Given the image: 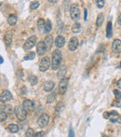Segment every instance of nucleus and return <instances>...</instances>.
Instances as JSON below:
<instances>
[{
  "label": "nucleus",
  "mask_w": 121,
  "mask_h": 137,
  "mask_svg": "<svg viewBox=\"0 0 121 137\" xmlns=\"http://www.w3.org/2000/svg\"><path fill=\"white\" fill-rule=\"evenodd\" d=\"M35 57H36V53L34 51H30L24 56V60L25 61H30V60H34Z\"/></svg>",
  "instance_id": "nucleus-24"
},
{
  "label": "nucleus",
  "mask_w": 121,
  "mask_h": 137,
  "mask_svg": "<svg viewBox=\"0 0 121 137\" xmlns=\"http://www.w3.org/2000/svg\"><path fill=\"white\" fill-rule=\"evenodd\" d=\"M36 41H37V38H36V35H31L30 38H28L25 41L24 45H23V49L25 51H29L36 44Z\"/></svg>",
  "instance_id": "nucleus-5"
},
{
  "label": "nucleus",
  "mask_w": 121,
  "mask_h": 137,
  "mask_svg": "<svg viewBox=\"0 0 121 137\" xmlns=\"http://www.w3.org/2000/svg\"><path fill=\"white\" fill-rule=\"evenodd\" d=\"M49 117L47 114H42L40 117L37 119V125L40 128H45L47 127V125L49 124Z\"/></svg>",
  "instance_id": "nucleus-7"
},
{
  "label": "nucleus",
  "mask_w": 121,
  "mask_h": 137,
  "mask_svg": "<svg viewBox=\"0 0 121 137\" xmlns=\"http://www.w3.org/2000/svg\"><path fill=\"white\" fill-rule=\"evenodd\" d=\"M7 113L5 112L4 109L1 107V112H0V120H1V122H4L5 120H7Z\"/></svg>",
  "instance_id": "nucleus-30"
},
{
  "label": "nucleus",
  "mask_w": 121,
  "mask_h": 137,
  "mask_svg": "<svg viewBox=\"0 0 121 137\" xmlns=\"http://www.w3.org/2000/svg\"><path fill=\"white\" fill-rule=\"evenodd\" d=\"M117 122H118L119 124H121V116H119L118 120H117Z\"/></svg>",
  "instance_id": "nucleus-41"
},
{
  "label": "nucleus",
  "mask_w": 121,
  "mask_h": 137,
  "mask_svg": "<svg viewBox=\"0 0 121 137\" xmlns=\"http://www.w3.org/2000/svg\"><path fill=\"white\" fill-rule=\"evenodd\" d=\"M115 105L117 106V107H120V106H121V99L120 100H117V101H116V104H115Z\"/></svg>",
  "instance_id": "nucleus-37"
},
{
  "label": "nucleus",
  "mask_w": 121,
  "mask_h": 137,
  "mask_svg": "<svg viewBox=\"0 0 121 137\" xmlns=\"http://www.w3.org/2000/svg\"><path fill=\"white\" fill-rule=\"evenodd\" d=\"M50 65H51V63H50L49 58L45 56V57H43L42 59H41L40 63H39V70H40L41 72H46V71L49 68Z\"/></svg>",
  "instance_id": "nucleus-4"
},
{
  "label": "nucleus",
  "mask_w": 121,
  "mask_h": 137,
  "mask_svg": "<svg viewBox=\"0 0 121 137\" xmlns=\"http://www.w3.org/2000/svg\"><path fill=\"white\" fill-rule=\"evenodd\" d=\"M103 137H108V136H106V135H103Z\"/></svg>",
  "instance_id": "nucleus-44"
},
{
  "label": "nucleus",
  "mask_w": 121,
  "mask_h": 137,
  "mask_svg": "<svg viewBox=\"0 0 121 137\" xmlns=\"http://www.w3.org/2000/svg\"><path fill=\"white\" fill-rule=\"evenodd\" d=\"M70 17L73 21H78L79 18H80V9H79L78 4H73L71 6V9H70Z\"/></svg>",
  "instance_id": "nucleus-2"
},
{
  "label": "nucleus",
  "mask_w": 121,
  "mask_h": 137,
  "mask_svg": "<svg viewBox=\"0 0 121 137\" xmlns=\"http://www.w3.org/2000/svg\"><path fill=\"white\" fill-rule=\"evenodd\" d=\"M80 30H81V25H80V23H78V22H76V23H75V24L73 25V27H72V32H73L74 34L79 33V32H80Z\"/></svg>",
  "instance_id": "nucleus-25"
},
{
  "label": "nucleus",
  "mask_w": 121,
  "mask_h": 137,
  "mask_svg": "<svg viewBox=\"0 0 121 137\" xmlns=\"http://www.w3.org/2000/svg\"><path fill=\"white\" fill-rule=\"evenodd\" d=\"M66 70H67V68H66L65 65H62V66L59 68L58 74H57V76H58L59 78H60V79L64 78L65 77L64 76H65V74H66Z\"/></svg>",
  "instance_id": "nucleus-17"
},
{
  "label": "nucleus",
  "mask_w": 121,
  "mask_h": 137,
  "mask_svg": "<svg viewBox=\"0 0 121 137\" xmlns=\"http://www.w3.org/2000/svg\"><path fill=\"white\" fill-rule=\"evenodd\" d=\"M78 38H76V36H73L71 39H70L69 43H68V49L69 51H75L76 49H77V47H78Z\"/></svg>",
  "instance_id": "nucleus-9"
},
{
  "label": "nucleus",
  "mask_w": 121,
  "mask_h": 137,
  "mask_svg": "<svg viewBox=\"0 0 121 137\" xmlns=\"http://www.w3.org/2000/svg\"><path fill=\"white\" fill-rule=\"evenodd\" d=\"M45 24H46V22L44 21V19H42V18L38 19V21H37V27H38V29H39V30H41V29H44Z\"/></svg>",
  "instance_id": "nucleus-27"
},
{
  "label": "nucleus",
  "mask_w": 121,
  "mask_h": 137,
  "mask_svg": "<svg viewBox=\"0 0 121 137\" xmlns=\"http://www.w3.org/2000/svg\"><path fill=\"white\" fill-rule=\"evenodd\" d=\"M44 43L46 45V48H47V51L51 49L52 44H53V38H52L51 35H46L45 39H44Z\"/></svg>",
  "instance_id": "nucleus-13"
},
{
  "label": "nucleus",
  "mask_w": 121,
  "mask_h": 137,
  "mask_svg": "<svg viewBox=\"0 0 121 137\" xmlns=\"http://www.w3.org/2000/svg\"><path fill=\"white\" fill-rule=\"evenodd\" d=\"M11 99H12V94L9 91L5 90V91H3L2 92H1V95H0L1 103H8Z\"/></svg>",
  "instance_id": "nucleus-8"
},
{
  "label": "nucleus",
  "mask_w": 121,
  "mask_h": 137,
  "mask_svg": "<svg viewBox=\"0 0 121 137\" xmlns=\"http://www.w3.org/2000/svg\"><path fill=\"white\" fill-rule=\"evenodd\" d=\"M113 36V27H112V22H109L106 26V38H111Z\"/></svg>",
  "instance_id": "nucleus-19"
},
{
  "label": "nucleus",
  "mask_w": 121,
  "mask_h": 137,
  "mask_svg": "<svg viewBox=\"0 0 121 137\" xmlns=\"http://www.w3.org/2000/svg\"><path fill=\"white\" fill-rule=\"evenodd\" d=\"M49 3H57V1H56V0H49Z\"/></svg>",
  "instance_id": "nucleus-42"
},
{
  "label": "nucleus",
  "mask_w": 121,
  "mask_h": 137,
  "mask_svg": "<svg viewBox=\"0 0 121 137\" xmlns=\"http://www.w3.org/2000/svg\"><path fill=\"white\" fill-rule=\"evenodd\" d=\"M0 64H3V58L0 57Z\"/></svg>",
  "instance_id": "nucleus-43"
},
{
  "label": "nucleus",
  "mask_w": 121,
  "mask_h": 137,
  "mask_svg": "<svg viewBox=\"0 0 121 137\" xmlns=\"http://www.w3.org/2000/svg\"><path fill=\"white\" fill-rule=\"evenodd\" d=\"M104 1L103 0H98V1H96V5H97V8L98 9H103V7H104Z\"/></svg>",
  "instance_id": "nucleus-33"
},
{
  "label": "nucleus",
  "mask_w": 121,
  "mask_h": 137,
  "mask_svg": "<svg viewBox=\"0 0 121 137\" xmlns=\"http://www.w3.org/2000/svg\"><path fill=\"white\" fill-rule=\"evenodd\" d=\"M7 130H9V133H15L19 130V127L16 125V124H9V126L7 127Z\"/></svg>",
  "instance_id": "nucleus-22"
},
{
  "label": "nucleus",
  "mask_w": 121,
  "mask_h": 137,
  "mask_svg": "<svg viewBox=\"0 0 121 137\" xmlns=\"http://www.w3.org/2000/svg\"><path fill=\"white\" fill-rule=\"evenodd\" d=\"M84 11H85V12H84V14H85V21H86V20H87V17H88V10H87V9H85Z\"/></svg>",
  "instance_id": "nucleus-40"
},
{
  "label": "nucleus",
  "mask_w": 121,
  "mask_h": 137,
  "mask_svg": "<svg viewBox=\"0 0 121 137\" xmlns=\"http://www.w3.org/2000/svg\"><path fill=\"white\" fill-rule=\"evenodd\" d=\"M117 88L120 89V90H121V78L117 82Z\"/></svg>",
  "instance_id": "nucleus-38"
},
{
  "label": "nucleus",
  "mask_w": 121,
  "mask_h": 137,
  "mask_svg": "<svg viewBox=\"0 0 121 137\" xmlns=\"http://www.w3.org/2000/svg\"><path fill=\"white\" fill-rule=\"evenodd\" d=\"M55 45H56V47L58 49L63 48L65 45V38L63 36H62V35H58L56 38V39H55Z\"/></svg>",
  "instance_id": "nucleus-14"
},
{
  "label": "nucleus",
  "mask_w": 121,
  "mask_h": 137,
  "mask_svg": "<svg viewBox=\"0 0 121 137\" xmlns=\"http://www.w3.org/2000/svg\"><path fill=\"white\" fill-rule=\"evenodd\" d=\"M55 99H56V93L55 92L50 93V94L49 95V97H48L47 103L48 104H51V103H53L54 101H55Z\"/></svg>",
  "instance_id": "nucleus-28"
},
{
  "label": "nucleus",
  "mask_w": 121,
  "mask_h": 137,
  "mask_svg": "<svg viewBox=\"0 0 121 137\" xmlns=\"http://www.w3.org/2000/svg\"><path fill=\"white\" fill-rule=\"evenodd\" d=\"M114 94H115V97H116V99H117V100H120L121 99V92L118 91V90H115Z\"/></svg>",
  "instance_id": "nucleus-34"
},
{
  "label": "nucleus",
  "mask_w": 121,
  "mask_h": 137,
  "mask_svg": "<svg viewBox=\"0 0 121 137\" xmlns=\"http://www.w3.org/2000/svg\"><path fill=\"white\" fill-rule=\"evenodd\" d=\"M11 42H12V34L10 33L6 34L4 36V43L6 44V46L9 47L11 45Z\"/></svg>",
  "instance_id": "nucleus-18"
},
{
  "label": "nucleus",
  "mask_w": 121,
  "mask_h": 137,
  "mask_svg": "<svg viewBox=\"0 0 121 137\" xmlns=\"http://www.w3.org/2000/svg\"><path fill=\"white\" fill-rule=\"evenodd\" d=\"M54 86H55V83H54L53 81H47L44 84V86H43V89H44V91H48V92H49V91H51L52 90L54 89Z\"/></svg>",
  "instance_id": "nucleus-15"
},
{
  "label": "nucleus",
  "mask_w": 121,
  "mask_h": 137,
  "mask_svg": "<svg viewBox=\"0 0 121 137\" xmlns=\"http://www.w3.org/2000/svg\"><path fill=\"white\" fill-rule=\"evenodd\" d=\"M112 49L114 52L120 53L121 52V40L115 39L112 43Z\"/></svg>",
  "instance_id": "nucleus-11"
},
{
  "label": "nucleus",
  "mask_w": 121,
  "mask_h": 137,
  "mask_svg": "<svg viewBox=\"0 0 121 137\" xmlns=\"http://www.w3.org/2000/svg\"><path fill=\"white\" fill-rule=\"evenodd\" d=\"M119 115L117 111H111V112L108 114V119H109L110 121L112 122H117V120H118Z\"/></svg>",
  "instance_id": "nucleus-16"
},
{
  "label": "nucleus",
  "mask_w": 121,
  "mask_h": 137,
  "mask_svg": "<svg viewBox=\"0 0 121 137\" xmlns=\"http://www.w3.org/2000/svg\"><path fill=\"white\" fill-rule=\"evenodd\" d=\"M62 61H63V54L60 49H55L52 53V60H51V68L54 71L60 68L62 65Z\"/></svg>",
  "instance_id": "nucleus-1"
},
{
  "label": "nucleus",
  "mask_w": 121,
  "mask_h": 137,
  "mask_svg": "<svg viewBox=\"0 0 121 137\" xmlns=\"http://www.w3.org/2000/svg\"><path fill=\"white\" fill-rule=\"evenodd\" d=\"M17 22H18V19H17V16L16 15L11 14V15H9V18H8V22H9V24L11 25V26L15 25L16 23H17Z\"/></svg>",
  "instance_id": "nucleus-20"
},
{
  "label": "nucleus",
  "mask_w": 121,
  "mask_h": 137,
  "mask_svg": "<svg viewBox=\"0 0 121 137\" xmlns=\"http://www.w3.org/2000/svg\"><path fill=\"white\" fill-rule=\"evenodd\" d=\"M23 108L25 109V111H32L33 109H34V106H35V104L33 101H31V100L29 99H27V100H24V102H23Z\"/></svg>",
  "instance_id": "nucleus-12"
},
{
  "label": "nucleus",
  "mask_w": 121,
  "mask_h": 137,
  "mask_svg": "<svg viewBox=\"0 0 121 137\" xmlns=\"http://www.w3.org/2000/svg\"><path fill=\"white\" fill-rule=\"evenodd\" d=\"M14 112H15V115L18 120H22V121L26 120L27 113L26 111H25V109L23 108V106H21V105L16 106L15 109H14Z\"/></svg>",
  "instance_id": "nucleus-3"
},
{
  "label": "nucleus",
  "mask_w": 121,
  "mask_h": 137,
  "mask_svg": "<svg viewBox=\"0 0 121 137\" xmlns=\"http://www.w3.org/2000/svg\"><path fill=\"white\" fill-rule=\"evenodd\" d=\"M63 108H64V104H63V103L62 102V101H60V102L57 104L56 107H55V112L60 113L62 110H63Z\"/></svg>",
  "instance_id": "nucleus-26"
},
{
  "label": "nucleus",
  "mask_w": 121,
  "mask_h": 137,
  "mask_svg": "<svg viewBox=\"0 0 121 137\" xmlns=\"http://www.w3.org/2000/svg\"><path fill=\"white\" fill-rule=\"evenodd\" d=\"M103 21H104V15L103 13H100L98 16H97V20H96V26L100 27L102 24H103Z\"/></svg>",
  "instance_id": "nucleus-23"
},
{
  "label": "nucleus",
  "mask_w": 121,
  "mask_h": 137,
  "mask_svg": "<svg viewBox=\"0 0 121 137\" xmlns=\"http://www.w3.org/2000/svg\"><path fill=\"white\" fill-rule=\"evenodd\" d=\"M51 29H52L51 22H50L49 20H47V21H46L45 27H44V33H45V34H48V35H49V32L51 31Z\"/></svg>",
  "instance_id": "nucleus-21"
},
{
  "label": "nucleus",
  "mask_w": 121,
  "mask_h": 137,
  "mask_svg": "<svg viewBox=\"0 0 121 137\" xmlns=\"http://www.w3.org/2000/svg\"><path fill=\"white\" fill-rule=\"evenodd\" d=\"M25 137H35V133H34V130L32 128H29L26 132V135Z\"/></svg>",
  "instance_id": "nucleus-32"
},
{
  "label": "nucleus",
  "mask_w": 121,
  "mask_h": 137,
  "mask_svg": "<svg viewBox=\"0 0 121 137\" xmlns=\"http://www.w3.org/2000/svg\"><path fill=\"white\" fill-rule=\"evenodd\" d=\"M68 82H69V78L68 77H64L63 79H60V83H59V93L60 94H64L67 91Z\"/></svg>",
  "instance_id": "nucleus-6"
},
{
  "label": "nucleus",
  "mask_w": 121,
  "mask_h": 137,
  "mask_svg": "<svg viewBox=\"0 0 121 137\" xmlns=\"http://www.w3.org/2000/svg\"><path fill=\"white\" fill-rule=\"evenodd\" d=\"M68 137H75V133L74 130H73L72 128H70V130H69V136Z\"/></svg>",
  "instance_id": "nucleus-35"
},
{
  "label": "nucleus",
  "mask_w": 121,
  "mask_h": 137,
  "mask_svg": "<svg viewBox=\"0 0 121 137\" xmlns=\"http://www.w3.org/2000/svg\"><path fill=\"white\" fill-rule=\"evenodd\" d=\"M39 2L38 1H34V2H31V4H30V9H36L38 7H39Z\"/></svg>",
  "instance_id": "nucleus-31"
},
{
  "label": "nucleus",
  "mask_w": 121,
  "mask_h": 137,
  "mask_svg": "<svg viewBox=\"0 0 121 137\" xmlns=\"http://www.w3.org/2000/svg\"><path fill=\"white\" fill-rule=\"evenodd\" d=\"M46 51H47V48H46L44 41H39L36 44V52H37V54L39 56H43L45 54Z\"/></svg>",
  "instance_id": "nucleus-10"
},
{
  "label": "nucleus",
  "mask_w": 121,
  "mask_h": 137,
  "mask_svg": "<svg viewBox=\"0 0 121 137\" xmlns=\"http://www.w3.org/2000/svg\"><path fill=\"white\" fill-rule=\"evenodd\" d=\"M43 134H44V133H43V132H39V133H35V137H42Z\"/></svg>",
  "instance_id": "nucleus-36"
},
{
  "label": "nucleus",
  "mask_w": 121,
  "mask_h": 137,
  "mask_svg": "<svg viewBox=\"0 0 121 137\" xmlns=\"http://www.w3.org/2000/svg\"><path fill=\"white\" fill-rule=\"evenodd\" d=\"M28 80H29L30 84H31L32 86H35V85L37 84V77H36V76H31V77L28 78Z\"/></svg>",
  "instance_id": "nucleus-29"
},
{
  "label": "nucleus",
  "mask_w": 121,
  "mask_h": 137,
  "mask_svg": "<svg viewBox=\"0 0 121 137\" xmlns=\"http://www.w3.org/2000/svg\"><path fill=\"white\" fill-rule=\"evenodd\" d=\"M117 22H118V24L121 26V13L119 14V16H118V19H117Z\"/></svg>",
  "instance_id": "nucleus-39"
}]
</instances>
